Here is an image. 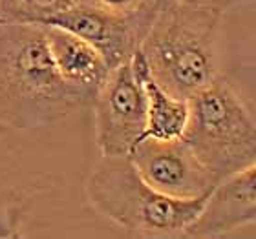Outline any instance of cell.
I'll list each match as a JSON object with an SVG mask.
<instances>
[{
    "mask_svg": "<svg viewBox=\"0 0 256 239\" xmlns=\"http://www.w3.org/2000/svg\"><path fill=\"white\" fill-rule=\"evenodd\" d=\"M92 102L55 68L42 24L0 22V122L48 126Z\"/></svg>",
    "mask_w": 256,
    "mask_h": 239,
    "instance_id": "cell-1",
    "label": "cell"
},
{
    "mask_svg": "<svg viewBox=\"0 0 256 239\" xmlns=\"http://www.w3.org/2000/svg\"><path fill=\"white\" fill-rule=\"evenodd\" d=\"M222 16V9L202 2L161 0L139 53L154 80L170 95L188 101L220 77Z\"/></svg>",
    "mask_w": 256,
    "mask_h": 239,
    "instance_id": "cell-2",
    "label": "cell"
},
{
    "mask_svg": "<svg viewBox=\"0 0 256 239\" xmlns=\"http://www.w3.org/2000/svg\"><path fill=\"white\" fill-rule=\"evenodd\" d=\"M86 197L97 212L134 236H185L207 196L176 199L139 176L130 155H101L86 179Z\"/></svg>",
    "mask_w": 256,
    "mask_h": 239,
    "instance_id": "cell-3",
    "label": "cell"
},
{
    "mask_svg": "<svg viewBox=\"0 0 256 239\" xmlns=\"http://www.w3.org/2000/svg\"><path fill=\"white\" fill-rule=\"evenodd\" d=\"M182 139L218 183L256 161V122L222 75L188 99Z\"/></svg>",
    "mask_w": 256,
    "mask_h": 239,
    "instance_id": "cell-4",
    "label": "cell"
},
{
    "mask_svg": "<svg viewBox=\"0 0 256 239\" xmlns=\"http://www.w3.org/2000/svg\"><path fill=\"white\" fill-rule=\"evenodd\" d=\"M92 106L101 155H130L146 130V95L132 59L110 69Z\"/></svg>",
    "mask_w": 256,
    "mask_h": 239,
    "instance_id": "cell-5",
    "label": "cell"
},
{
    "mask_svg": "<svg viewBox=\"0 0 256 239\" xmlns=\"http://www.w3.org/2000/svg\"><path fill=\"white\" fill-rule=\"evenodd\" d=\"M130 159L152 188L176 199L207 196L218 185L183 139L143 137L130 152Z\"/></svg>",
    "mask_w": 256,
    "mask_h": 239,
    "instance_id": "cell-6",
    "label": "cell"
},
{
    "mask_svg": "<svg viewBox=\"0 0 256 239\" xmlns=\"http://www.w3.org/2000/svg\"><path fill=\"white\" fill-rule=\"evenodd\" d=\"M152 18L154 16H118L82 2L42 26H57L75 33L92 44L106 60L108 68L114 69L132 59Z\"/></svg>",
    "mask_w": 256,
    "mask_h": 239,
    "instance_id": "cell-7",
    "label": "cell"
},
{
    "mask_svg": "<svg viewBox=\"0 0 256 239\" xmlns=\"http://www.w3.org/2000/svg\"><path fill=\"white\" fill-rule=\"evenodd\" d=\"M256 223V161L214 186L187 238H218Z\"/></svg>",
    "mask_w": 256,
    "mask_h": 239,
    "instance_id": "cell-8",
    "label": "cell"
},
{
    "mask_svg": "<svg viewBox=\"0 0 256 239\" xmlns=\"http://www.w3.org/2000/svg\"><path fill=\"white\" fill-rule=\"evenodd\" d=\"M50 53L60 79L94 104L97 91L106 80L110 68L92 44L57 26H44Z\"/></svg>",
    "mask_w": 256,
    "mask_h": 239,
    "instance_id": "cell-9",
    "label": "cell"
},
{
    "mask_svg": "<svg viewBox=\"0 0 256 239\" xmlns=\"http://www.w3.org/2000/svg\"><path fill=\"white\" fill-rule=\"evenodd\" d=\"M132 66L143 82L146 95V130L143 137L163 139V141L182 139L188 121V101L170 95L156 82L139 49L132 57Z\"/></svg>",
    "mask_w": 256,
    "mask_h": 239,
    "instance_id": "cell-10",
    "label": "cell"
},
{
    "mask_svg": "<svg viewBox=\"0 0 256 239\" xmlns=\"http://www.w3.org/2000/svg\"><path fill=\"white\" fill-rule=\"evenodd\" d=\"M82 0H0V22L46 24Z\"/></svg>",
    "mask_w": 256,
    "mask_h": 239,
    "instance_id": "cell-11",
    "label": "cell"
},
{
    "mask_svg": "<svg viewBox=\"0 0 256 239\" xmlns=\"http://www.w3.org/2000/svg\"><path fill=\"white\" fill-rule=\"evenodd\" d=\"M118 16H154L161 0H82Z\"/></svg>",
    "mask_w": 256,
    "mask_h": 239,
    "instance_id": "cell-12",
    "label": "cell"
},
{
    "mask_svg": "<svg viewBox=\"0 0 256 239\" xmlns=\"http://www.w3.org/2000/svg\"><path fill=\"white\" fill-rule=\"evenodd\" d=\"M22 210L15 205H0V239L18 238Z\"/></svg>",
    "mask_w": 256,
    "mask_h": 239,
    "instance_id": "cell-13",
    "label": "cell"
},
{
    "mask_svg": "<svg viewBox=\"0 0 256 239\" xmlns=\"http://www.w3.org/2000/svg\"><path fill=\"white\" fill-rule=\"evenodd\" d=\"M194 2H202V4L214 5V7L225 11V9H229V7H232V5L244 4V2H249V0H194Z\"/></svg>",
    "mask_w": 256,
    "mask_h": 239,
    "instance_id": "cell-14",
    "label": "cell"
}]
</instances>
